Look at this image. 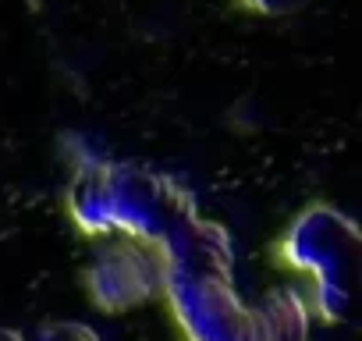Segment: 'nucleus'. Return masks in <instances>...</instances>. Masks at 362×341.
<instances>
[{"instance_id":"f257e3e1","label":"nucleus","mask_w":362,"mask_h":341,"mask_svg":"<svg viewBox=\"0 0 362 341\" xmlns=\"http://www.w3.org/2000/svg\"><path fill=\"white\" fill-rule=\"evenodd\" d=\"M71 217L89 235H135L167 242L196 217V200L177 178L142 163H89L71 185Z\"/></svg>"},{"instance_id":"f03ea898","label":"nucleus","mask_w":362,"mask_h":341,"mask_svg":"<svg viewBox=\"0 0 362 341\" xmlns=\"http://www.w3.org/2000/svg\"><path fill=\"white\" fill-rule=\"evenodd\" d=\"M358 245H362V235H358L355 221L334 207L305 210L284 238L288 263L313 274L316 309L327 320H337L348 306L355 263H358Z\"/></svg>"},{"instance_id":"7ed1b4c3","label":"nucleus","mask_w":362,"mask_h":341,"mask_svg":"<svg viewBox=\"0 0 362 341\" xmlns=\"http://www.w3.org/2000/svg\"><path fill=\"white\" fill-rule=\"evenodd\" d=\"M163 295L189 341H267L235 270H167Z\"/></svg>"},{"instance_id":"20e7f679","label":"nucleus","mask_w":362,"mask_h":341,"mask_svg":"<svg viewBox=\"0 0 362 341\" xmlns=\"http://www.w3.org/2000/svg\"><path fill=\"white\" fill-rule=\"evenodd\" d=\"M89 295L107 313H124L163 295L167 256L160 242L135 235H100L86 267Z\"/></svg>"},{"instance_id":"39448f33","label":"nucleus","mask_w":362,"mask_h":341,"mask_svg":"<svg viewBox=\"0 0 362 341\" xmlns=\"http://www.w3.org/2000/svg\"><path fill=\"white\" fill-rule=\"evenodd\" d=\"M167 270H235V245L217 221L192 217L163 242Z\"/></svg>"},{"instance_id":"423d86ee","label":"nucleus","mask_w":362,"mask_h":341,"mask_svg":"<svg viewBox=\"0 0 362 341\" xmlns=\"http://www.w3.org/2000/svg\"><path fill=\"white\" fill-rule=\"evenodd\" d=\"M252 309L267 341H309V309L295 288H270Z\"/></svg>"},{"instance_id":"0eeeda50","label":"nucleus","mask_w":362,"mask_h":341,"mask_svg":"<svg viewBox=\"0 0 362 341\" xmlns=\"http://www.w3.org/2000/svg\"><path fill=\"white\" fill-rule=\"evenodd\" d=\"M40 341H100V334H96L89 323L57 320V323H50V327L40 330Z\"/></svg>"},{"instance_id":"6e6552de","label":"nucleus","mask_w":362,"mask_h":341,"mask_svg":"<svg viewBox=\"0 0 362 341\" xmlns=\"http://www.w3.org/2000/svg\"><path fill=\"white\" fill-rule=\"evenodd\" d=\"M245 4L256 11H267V15H284V11H295L298 4H305V0H245Z\"/></svg>"},{"instance_id":"1a4fd4ad","label":"nucleus","mask_w":362,"mask_h":341,"mask_svg":"<svg viewBox=\"0 0 362 341\" xmlns=\"http://www.w3.org/2000/svg\"><path fill=\"white\" fill-rule=\"evenodd\" d=\"M0 341H25L18 330H11V327H0Z\"/></svg>"}]
</instances>
